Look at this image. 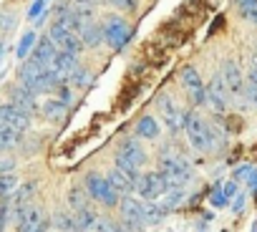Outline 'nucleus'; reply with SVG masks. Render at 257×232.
Returning a JSON list of instances; mask_svg holds the SVG:
<instances>
[{"label": "nucleus", "instance_id": "f257e3e1", "mask_svg": "<svg viewBox=\"0 0 257 232\" xmlns=\"http://www.w3.org/2000/svg\"><path fill=\"white\" fill-rule=\"evenodd\" d=\"M13 219H16L18 232H46V229L51 227L46 212H43L38 204H33V202H28V204H16V207H13Z\"/></svg>", "mask_w": 257, "mask_h": 232}, {"label": "nucleus", "instance_id": "72a5a7b5", "mask_svg": "<svg viewBox=\"0 0 257 232\" xmlns=\"http://www.w3.org/2000/svg\"><path fill=\"white\" fill-rule=\"evenodd\" d=\"M93 229H96V232H123L121 224H116L113 219H98Z\"/></svg>", "mask_w": 257, "mask_h": 232}, {"label": "nucleus", "instance_id": "6ab92c4d", "mask_svg": "<svg viewBox=\"0 0 257 232\" xmlns=\"http://www.w3.org/2000/svg\"><path fill=\"white\" fill-rule=\"evenodd\" d=\"M56 56H58V48H56V43L48 38V36H43L38 43H36V51H33V58H38L41 63H46V66H51L53 61H56Z\"/></svg>", "mask_w": 257, "mask_h": 232}, {"label": "nucleus", "instance_id": "b1692460", "mask_svg": "<svg viewBox=\"0 0 257 232\" xmlns=\"http://www.w3.org/2000/svg\"><path fill=\"white\" fill-rule=\"evenodd\" d=\"M68 204H71L73 212H81V209L91 207V204H88V194H86V189H81V187H71V192H68Z\"/></svg>", "mask_w": 257, "mask_h": 232}, {"label": "nucleus", "instance_id": "423d86ee", "mask_svg": "<svg viewBox=\"0 0 257 232\" xmlns=\"http://www.w3.org/2000/svg\"><path fill=\"white\" fill-rule=\"evenodd\" d=\"M169 189H172V187H169V182L164 179L162 172H147V174H142V179H139V184H137V192H139L142 199H147V202L162 199Z\"/></svg>", "mask_w": 257, "mask_h": 232}, {"label": "nucleus", "instance_id": "58836bf2", "mask_svg": "<svg viewBox=\"0 0 257 232\" xmlns=\"http://www.w3.org/2000/svg\"><path fill=\"white\" fill-rule=\"evenodd\" d=\"M247 83L249 86H257V63H252V68L247 71Z\"/></svg>", "mask_w": 257, "mask_h": 232}, {"label": "nucleus", "instance_id": "dca6fc26", "mask_svg": "<svg viewBox=\"0 0 257 232\" xmlns=\"http://www.w3.org/2000/svg\"><path fill=\"white\" fill-rule=\"evenodd\" d=\"M106 179H108V184L113 187V192H116L118 197H121V194H123V197H128V194H132V192L137 189V182H134L132 177H128V174H123L121 169H116V167L106 174Z\"/></svg>", "mask_w": 257, "mask_h": 232}, {"label": "nucleus", "instance_id": "4c0bfd02", "mask_svg": "<svg viewBox=\"0 0 257 232\" xmlns=\"http://www.w3.org/2000/svg\"><path fill=\"white\" fill-rule=\"evenodd\" d=\"M249 172H252V167H249V164H242V167L234 172V179H247V177H249Z\"/></svg>", "mask_w": 257, "mask_h": 232}, {"label": "nucleus", "instance_id": "9d476101", "mask_svg": "<svg viewBox=\"0 0 257 232\" xmlns=\"http://www.w3.org/2000/svg\"><path fill=\"white\" fill-rule=\"evenodd\" d=\"M118 209H121V219L126 222L128 229H142L147 222H144V202L134 199V197H123L118 202Z\"/></svg>", "mask_w": 257, "mask_h": 232}, {"label": "nucleus", "instance_id": "c85d7f7f", "mask_svg": "<svg viewBox=\"0 0 257 232\" xmlns=\"http://www.w3.org/2000/svg\"><path fill=\"white\" fill-rule=\"evenodd\" d=\"M164 207L162 204H152V202H144V222L147 224H157L159 219H164Z\"/></svg>", "mask_w": 257, "mask_h": 232}, {"label": "nucleus", "instance_id": "c9c22d12", "mask_svg": "<svg viewBox=\"0 0 257 232\" xmlns=\"http://www.w3.org/2000/svg\"><path fill=\"white\" fill-rule=\"evenodd\" d=\"M224 202H227V197H224V192H222V189H214V192L209 194V204H212V207H217V209H219V207H224Z\"/></svg>", "mask_w": 257, "mask_h": 232}, {"label": "nucleus", "instance_id": "39448f33", "mask_svg": "<svg viewBox=\"0 0 257 232\" xmlns=\"http://www.w3.org/2000/svg\"><path fill=\"white\" fill-rule=\"evenodd\" d=\"M184 132L189 137V144L197 149V152H209L212 149V142H209V124H204L197 113H187L184 119Z\"/></svg>", "mask_w": 257, "mask_h": 232}, {"label": "nucleus", "instance_id": "f704fd0d", "mask_svg": "<svg viewBox=\"0 0 257 232\" xmlns=\"http://www.w3.org/2000/svg\"><path fill=\"white\" fill-rule=\"evenodd\" d=\"M244 103L247 106H257V86L244 83Z\"/></svg>", "mask_w": 257, "mask_h": 232}, {"label": "nucleus", "instance_id": "7ed1b4c3", "mask_svg": "<svg viewBox=\"0 0 257 232\" xmlns=\"http://www.w3.org/2000/svg\"><path fill=\"white\" fill-rule=\"evenodd\" d=\"M157 113H159L162 124H167L169 132H179V129H184L187 113L182 111V106H179L172 96H167V93H159V96H157Z\"/></svg>", "mask_w": 257, "mask_h": 232}, {"label": "nucleus", "instance_id": "4be33fe9", "mask_svg": "<svg viewBox=\"0 0 257 232\" xmlns=\"http://www.w3.org/2000/svg\"><path fill=\"white\" fill-rule=\"evenodd\" d=\"M66 106H68L66 98H48V101L41 106V111H43L46 119H61V116L66 113Z\"/></svg>", "mask_w": 257, "mask_h": 232}, {"label": "nucleus", "instance_id": "f3484780", "mask_svg": "<svg viewBox=\"0 0 257 232\" xmlns=\"http://www.w3.org/2000/svg\"><path fill=\"white\" fill-rule=\"evenodd\" d=\"M46 73H51V66H46V63H41L38 58L31 56V58L23 63V68H21V81H23V86H28V83H33L36 78L46 76Z\"/></svg>", "mask_w": 257, "mask_h": 232}, {"label": "nucleus", "instance_id": "2f4dec72", "mask_svg": "<svg viewBox=\"0 0 257 232\" xmlns=\"http://www.w3.org/2000/svg\"><path fill=\"white\" fill-rule=\"evenodd\" d=\"M106 6H113L116 11H123V13H132V11H137V6H139V0H103Z\"/></svg>", "mask_w": 257, "mask_h": 232}, {"label": "nucleus", "instance_id": "4468645a", "mask_svg": "<svg viewBox=\"0 0 257 232\" xmlns=\"http://www.w3.org/2000/svg\"><path fill=\"white\" fill-rule=\"evenodd\" d=\"M116 159H121V162H128L132 167H142V164H147V154H144V149L137 144V142H121L118 144V152H116Z\"/></svg>", "mask_w": 257, "mask_h": 232}, {"label": "nucleus", "instance_id": "37998d69", "mask_svg": "<svg viewBox=\"0 0 257 232\" xmlns=\"http://www.w3.org/2000/svg\"><path fill=\"white\" fill-rule=\"evenodd\" d=\"M254 63H257V46H254Z\"/></svg>", "mask_w": 257, "mask_h": 232}, {"label": "nucleus", "instance_id": "f8f14e48", "mask_svg": "<svg viewBox=\"0 0 257 232\" xmlns=\"http://www.w3.org/2000/svg\"><path fill=\"white\" fill-rule=\"evenodd\" d=\"M227 98H229V91L224 86V78H222V73H214L209 86H207V103H209V108L217 111V113H224L227 111Z\"/></svg>", "mask_w": 257, "mask_h": 232}, {"label": "nucleus", "instance_id": "1a4fd4ad", "mask_svg": "<svg viewBox=\"0 0 257 232\" xmlns=\"http://www.w3.org/2000/svg\"><path fill=\"white\" fill-rule=\"evenodd\" d=\"M222 78H224V86H227V91H229V96L232 98H242L244 101V73H242V68L234 63V61H224L222 63Z\"/></svg>", "mask_w": 257, "mask_h": 232}, {"label": "nucleus", "instance_id": "412c9836", "mask_svg": "<svg viewBox=\"0 0 257 232\" xmlns=\"http://www.w3.org/2000/svg\"><path fill=\"white\" fill-rule=\"evenodd\" d=\"M73 217H76V232H91L96 227V222H98V217H96V212L91 207H86L81 212H73Z\"/></svg>", "mask_w": 257, "mask_h": 232}, {"label": "nucleus", "instance_id": "0eeeda50", "mask_svg": "<svg viewBox=\"0 0 257 232\" xmlns=\"http://www.w3.org/2000/svg\"><path fill=\"white\" fill-rule=\"evenodd\" d=\"M103 41L111 46V48H123L126 46V41L132 38V28L126 26V21L123 18H116V16H108V18H103Z\"/></svg>", "mask_w": 257, "mask_h": 232}, {"label": "nucleus", "instance_id": "ea45409f", "mask_svg": "<svg viewBox=\"0 0 257 232\" xmlns=\"http://www.w3.org/2000/svg\"><path fill=\"white\" fill-rule=\"evenodd\" d=\"M242 207H244V194H237V197H234V202H232V209H234V212H239Z\"/></svg>", "mask_w": 257, "mask_h": 232}, {"label": "nucleus", "instance_id": "9b49d317", "mask_svg": "<svg viewBox=\"0 0 257 232\" xmlns=\"http://www.w3.org/2000/svg\"><path fill=\"white\" fill-rule=\"evenodd\" d=\"M182 86L187 91V96L194 101V103H207V86L202 83V76L194 66H187L182 71Z\"/></svg>", "mask_w": 257, "mask_h": 232}, {"label": "nucleus", "instance_id": "6e6552de", "mask_svg": "<svg viewBox=\"0 0 257 232\" xmlns=\"http://www.w3.org/2000/svg\"><path fill=\"white\" fill-rule=\"evenodd\" d=\"M48 38L56 43V48L58 51H63V53H71V56H78L81 51H83V43H81V38L76 36V33H71V31H66L61 23H56L53 21V26H51V31H48Z\"/></svg>", "mask_w": 257, "mask_h": 232}, {"label": "nucleus", "instance_id": "2eb2a0df", "mask_svg": "<svg viewBox=\"0 0 257 232\" xmlns=\"http://www.w3.org/2000/svg\"><path fill=\"white\" fill-rule=\"evenodd\" d=\"M76 58H78V56H71V53L58 51L56 61L51 63V73H53L58 81H68V78H71V73L78 68V61H76Z\"/></svg>", "mask_w": 257, "mask_h": 232}, {"label": "nucleus", "instance_id": "20e7f679", "mask_svg": "<svg viewBox=\"0 0 257 232\" xmlns=\"http://www.w3.org/2000/svg\"><path fill=\"white\" fill-rule=\"evenodd\" d=\"M162 174H164V179L169 182V187L172 189H182L189 179H192V167L182 159V157H164L162 159V169H159Z\"/></svg>", "mask_w": 257, "mask_h": 232}, {"label": "nucleus", "instance_id": "5701e85b", "mask_svg": "<svg viewBox=\"0 0 257 232\" xmlns=\"http://www.w3.org/2000/svg\"><path fill=\"white\" fill-rule=\"evenodd\" d=\"M137 134L144 137V139H157L159 137V124L154 116H142L139 124H137Z\"/></svg>", "mask_w": 257, "mask_h": 232}, {"label": "nucleus", "instance_id": "bb28decb", "mask_svg": "<svg viewBox=\"0 0 257 232\" xmlns=\"http://www.w3.org/2000/svg\"><path fill=\"white\" fill-rule=\"evenodd\" d=\"M18 142H21V132H16V129H8V127H3V124H0V152L13 149Z\"/></svg>", "mask_w": 257, "mask_h": 232}, {"label": "nucleus", "instance_id": "79ce46f5", "mask_svg": "<svg viewBox=\"0 0 257 232\" xmlns=\"http://www.w3.org/2000/svg\"><path fill=\"white\" fill-rule=\"evenodd\" d=\"M234 189H237V184H234V182H227V187H224V189H222V192H224V197H227V199H229V197H232V194H234Z\"/></svg>", "mask_w": 257, "mask_h": 232}, {"label": "nucleus", "instance_id": "393cba45", "mask_svg": "<svg viewBox=\"0 0 257 232\" xmlns=\"http://www.w3.org/2000/svg\"><path fill=\"white\" fill-rule=\"evenodd\" d=\"M53 224H56V229H61V232H76V217H73V212L58 209V212L53 214Z\"/></svg>", "mask_w": 257, "mask_h": 232}, {"label": "nucleus", "instance_id": "a878e982", "mask_svg": "<svg viewBox=\"0 0 257 232\" xmlns=\"http://www.w3.org/2000/svg\"><path fill=\"white\" fill-rule=\"evenodd\" d=\"M234 3H237L239 16H242L247 23H254V26H257V0H234Z\"/></svg>", "mask_w": 257, "mask_h": 232}, {"label": "nucleus", "instance_id": "a211bd4d", "mask_svg": "<svg viewBox=\"0 0 257 232\" xmlns=\"http://www.w3.org/2000/svg\"><path fill=\"white\" fill-rule=\"evenodd\" d=\"M11 98H13V106H18V108H21V111H26V113H31V111H36V108H38L36 93H31L23 83H21V86H16V88L11 91Z\"/></svg>", "mask_w": 257, "mask_h": 232}, {"label": "nucleus", "instance_id": "7c9ffc66", "mask_svg": "<svg viewBox=\"0 0 257 232\" xmlns=\"http://www.w3.org/2000/svg\"><path fill=\"white\" fill-rule=\"evenodd\" d=\"M33 46H36V33H26L23 38H21V43H18V58H26L31 51H33Z\"/></svg>", "mask_w": 257, "mask_h": 232}, {"label": "nucleus", "instance_id": "e433bc0d", "mask_svg": "<svg viewBox=\"0 0 257 232\" xmlns=\"http://www.w3.org/2000/svg\"><path fill=\"white\" fill-rule=\"evenodd\" d=\"M43 3H46V0H36V3L31 6V11H28V16H31V18H38V16L43 13Z\"/></svg>", "mask_w": 257, "mask_h": 232}, {"label": "nucleus", "instance_id": "aec40b11", "mask_svg": "<svg viewBox=\"0 0 257 232\" xmlns=\"http://www.w3.org/2000/svg\"><path fill=\"white\" fill-rule=\"evenodd\" d=\"M81 43H83V48H98V46L103 43V28L96 26V23L83 26V31H81Z\"/></svg>", "mask_w": 257, "mask_h": 232}, {"label": "nucleus", "instance_id": "cd10ccee", "mask_svg": "<svg viewBox=\"0 0 257 232\" xmlns=\"http://www.w3.org/2000/svg\"><path fill=\"white\" fill-rule=\"evenodd\" d=\"M184 202V189H169L164 197H162V207L164 212H172L174 207H179Z\"/></svg>", "mask_w": 257, "mask_h": 232}, {"label": "nucleus", "instance_id": "a19ab883", "mask_svg": "<svg viewBox=\"0 0 257 232\" xmlns=\"http://www.w3.org/2000/svg\"><path fill=\"white\" fill-rule=\"evenodd\" d=\"M247 187H249V189H257V172H254V169H252L249 177H247Z\"/></svg>", "mask_w": 257, "mask_h": 232}, {"label": "nucleus", "instance_id": "c756f323", "mask_svg": "<svg viewBox=\"0 0 257 232\" xmlns=\"http://www.w3.org/2000/svg\"><path fill=\"white\" fill-rule=\"evenodd\" d=\"M71 86H76V88H88V83H91V73L86 71V68H76L73 73H71Z\"/></svg>", "mask_w": 257, "mask_h": 232}, {"label": "nucleus", "instance_id": "ddd939ff", "mask_svg": "<svg viewBox=\"0 0 257 232\" xmlns=\"http://www.w3.org/2000/svg\"><path fill=\"white\" fill-rule=\"evenodd\" d=\"M0 124L23 134V132L28 129V124H31V113L21 111V108L13 106V103H3V106H0Z\"/></svg>", "mask_w": 257, "mask_h": 232}, {"label": "nucleus", "instance_id": "473e14b6", "mask_svg": "<svg viewBox=\"0 0 257 232\" xmlns=\"http://www.w3.org/2000/svg\"><path fill=\"white\" fill-rule=\"evenodd\" d=\"M16 187H18V182H16L13 174H3V177H0V197H8L11 192H16Z\"/></svg>", "mask_w": 257, "mask_h": 232}, {"label": "nucleus", "instance_id": "f03ea898", "mask_svg": "<svg viewBox=\"0 0 257 232\" xmlns=\"http://www.w3.org/2000/svg\"><path fill=\"white\" fill-rule=\"evenodd\" d=\"M83 189L91 199L106 204V207H116L118 204V194L113 192V187L108 184L106 177H101L98 172H88L86 179H83Z\"/></svg>", "mask_w": 257, "mask_h": 232}]
</instances>
